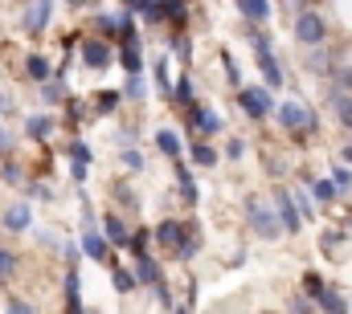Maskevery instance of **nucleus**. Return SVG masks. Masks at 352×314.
<instances>
[{
	"label": "nucleus",
	"instance_id": "obj_1",
	"mask_svg": "<svg viewBox=\"0 0 352 314\" xmlns=\"http://www.w3.org/2000/svg\"><path fill=\"white\" fill-rule=\"evenodd\" d=\"M274 123H278L283 131H291V135H316V131H320L316 110H311V106H303V102H278Z\"/></svg>",
	"mask_w": 352,
	"mask_h": 314
},
{
	"label": "nucleus",
	"instance_id": "obj_2",
	"mask_svg": "<svg viewBox=\"0 0 352 314\" xmlns=\"http://www.w3.org/2000/svg\"><path fill=\"white\" fill-rule=\"evenodd\" d=\"M246 221H250V229L263 237V241H274V237L283 233V221H278L274 204L263 200V196H246Z\"/></svg>",
	"mask_w": 352,
	"mask_h": 314
},
{
	"label": "nucleus",
	"instance_id": "obj_3",
	"mask_svg": "<svg viewBox=\"0 0 352 314\" xmlns=\"http://www.w3.org/2000/svg\"><path fill=\"white\" fill-rule=\"evenodd\" d=\"M324 37H328L324 16H320V12H311V8H303V12L295 16V41H299V45H307V49H320V45H324Z\"/></svg>",
	"mask_w": 352,
	"mask_h": 314
},
{
	"label": "nucleus",
	"instance_id": "obj_4",
	"mask_svg": "<svg viewBox=\"0 0 352 314\" xmlns=\"http://www.w3.org/2000/svg\"><path fill=\"white\" fill-rule=\"evenodd\" d=\"M238 106H242L250 119H266V114L278 110L274 98H270V90H263V86H242V90H238Z\"/></svg>",
	"mask_w": 352,
	"mask_h": 314
},
{
	"label": "nucleus",
	"instance_id": "obj_5",
	"mask_svg": "<svg viewBox=\"0 0 352 314\" xmlns=\"http://www.w3.org/2000/svg\"><path fill=\"white\" fill-rule=\"evenodd\" d=\"M192 237H197V225H188V221H164V225L156 229V241H160L168 253H180Z\"/></svg>",
	"mask_w": 352,
	"mask_h": 314
},
{
	"label": "nucleus",
	"instance_id": "obj_6",
	"mask_svg": "<svg viewBox=\"0 0 352 314\" xmlns=\"http://www.w3.org/2000/svg\"><path fill=\"white\" fill-rule=\"evenodd\" d=\"M270 204H274V213H278V221H283V233H299V229H303V217H299L295 196H291L287 188H278V192L270 196Z\"/></svg>",
	"mask_w": 352,
	"mask_h": 314
},
{
	"label": "nucleus",
	"instance_id": "obj_7",
	"mask_svg": "<svg viewBox=\"0 0 352 314\" xmlns=\"http://www.w3.org/2000/svg\"><path fill=\"white\" fill-rule=\"evenodd\" d=\"M78 58L87 62V70H107V66H111V45L98 41V37H87V41L78 45Z\"/></svg>",
	"mask_w": 352,
	"mask_h": 314
},
{
	"label": "nucleus",
	"instance_id": "obj_8",
	"mask_svg": "<svg viewBox=\"0 0 352 314\" xmlns=\"http://www.w3.org/2000/svg\"><path fill=\"white\" fill-rule=\"evenodd\" d=\"M54 21V0H29V12H25V29L37 37L45 33V25Z\"/></svg>",
	"mask_w": 352,
	"mask_h": 314
},
{
	"label": "nucleus",
	"instance_id": "obj_9",
	"mask_svg": "<svg viewBox=\"0 0 352 314\" xmlns=\"http://www.w3.org/2000/svg\"><path fill=\"white\" fill-rule=\"evenodd\" d=\"M102 237H107L115 249H131V229H127L115 213H107V217H102Z\"/></svg>",
	"mask_w": 352,
	"mask_h": 314
},
{
	"label": "nucleus",
	"instance_id": "obj_10",
	"mask_svg": "<svg viewBox=\"0 0 352 314\" xmlns=\"http://www.w3.org/2000/svg\"><path fill=\"white\" fill-rule=\"evenodd\" d=\"M188 127L201 131V135H217V131H221V114H213V110H205V106H192V110H188Z\"/></svg>",
	"mask_w": 352,
	"mask_h": 314
},
{
	"label": "nucleus",
	"instance_id": "obj_11",
	"mask_svg": "<svg viewBox=\"0 0 352 314\" xmlns=\"http://www.w3.org/2000/svg\"><path fill=\"white\" fill-rule=\"evenodd\" d=\"M135 278H140V286H152V290H160L164 286V274H160V265L144 253V257H135Z\"/></svg>",
	"mask_w": 352,
	"mask_h": 314
},
{
	"label": "nucleus",
	"instance_id": "obj_12",
	"mask_svg": "<svg viewBox=\"0 0 352 314\" xmlns=\"http://www.w3.org/2000/svg\"><path fill=\"white\" fill-rule=\"evenodd\" d=\"M82 253L94 257V261H107V265L115 269V257L107 253V237H102V233H82Z\"/></svg>",
	"mask_w": 352,
	"mask_h": 314
},
{
	"label": "nucleus",
	"instance_id": "obj_13",
	"mask_svg": "<svg viewBox=\"0 0 352 314\" xmlns=\"http://www.w3.org/2000/svg\"><path fill=\"white\" fill-rule=\"evenodd\" d=\"M29 221H33L29 204H12V208L4 213V229H8V233H25V229H29Z\"/></svg>",
	"mask_w": 352,
	"mask_h": 314
},
{
	"label": "nucleus",
	"instance_id": "obj_14",
	"mask_svg": "<svg viewBox=\"0 0 352 314\" xmlns=\"http://www.w3.org/2000/svg\"><path fill=\"white\" fill-rule=\"evenodd\" d=\"M156 147H160L164 156L173 159V163H180V152H184V143H180V135H176V131H168V127H164V131H156Z\"/></svg>",
	"mask_w": 352,
	"mask_h": 314
},
{
	"label": "nucleus",
	"instance_id": "obj_15",
	"mask_svg": "<svg viewBox=\"0 0 352 314\" xmlns=\"http://www.w3.org/2000/svg\"><path fill=\"white\" fill-rule=\"evenodd\" d=\"M328 102H332V114H336V119H340V123L352 131V94H344V90H332V98H328Z\"/></svg>",
	"mask_w": 352,
	"mask_h": 314
},
{
	"label": "nucleus",
	"instance_id": "obj_16",
	"mask_svg": "<svg viewBox=\"0 0 352 314\" xmlns=\"http://www.w3.org/2000/svg\"><path fill=\"white\" fill-rule=\"evenodd\" d=\"M258 70H263V78H266V86H283V66H278V58L274 53H258Z\"/></svg>",
	"mask_w": 352,
	"mask_h": 314
},
{
	"label": "nucleus",
	"instance_id": "obj_17",
	"mask_svg": "<svg viewBox=\"0 0 352 314\" xmlns=\"http://www.w3.org/2000/svg\"><path fill=\"white\" fill-rule=\"evenodd\" d=\"M25 74H29L33 82H41V86H45V82H54V66H50L41 53H33V58L25 62Z\"/></svg>",
	"mask_w": 352,
	"mask_h": 314
},
{
	"label": "nucleus",
	"instance_id": "obj_18",
	"mask_svg": "<svg viewBox=\"0 0 352 314\" xmlns=\"http://www.w3.org/2000/svg\"><path fill=\"white\" fill-rule=\"evenodd\" d=\"M119 66L127 70V78H140V70H144V58H140V45H123V49H119Z\"/></svg>",
	"mask_w": 352,
	"mask_h": 314
},
{
	"label": "nucleus",
	"instance_id": "obj_19",
	"mask_svg": "<svg viewBox=\"0 0 352 314\" xmlns=\"http://www.w3.org/2000/svg\"><path fill=\"white\" fill-rule=\"evenodd\" d=\"M173 167H176V180H180V200H184V204H197L201 192H197V184H192V176H188V167H184V163H173Z\"/></svg>",
	"mask_w": 352,
	"mask_h": 314
},
{
	"label": "nucleus",
	"instance_id": "obj_20",
	"mask_svg": "<svg viewBox=\"0 0 352 314\" xmlns=\"http://www.w3.org/2000/svg\"><path fill=\"white\" fill-rule=\"evenodd\" d=\"M238 8H242V16H246L250 25H263L266 16H270V4H266V0H238Z\"/></svg>",
	"mask_w": 352,
	"mask_h": 314
},
{
	"label": "nucleus",
	"instance_id": "obj_21",
	"mask_svg": "<svg viewBox=\"0 0 352 314\" xmlns=\"http://www.w3.org/2000/svg\"><path fill=\"white\" fill-rule=\"evenodd\" d=\"M25 131H29V139H50V135H54V119H50V114H33V119L25 123Z\"/></svg>",
	"mask_w": 352,
	"mask_h": 314
},
{
	"label": "nucleus",
	"instance_id": "obj_22",
	"mask_svg": "<svg viewBox=\"0 0 352 314\" xmlns=\"http://www.w3.org/2000/svg\"><path fill=\"white\" fill-rule=\"evenodd\" d=\"M316 306H324V314H349V302H344V298H340L332 286H328V290L316 298Z\"/></svg>",
	"mask_w": 352,
	"mask_h": 314
},
{
	"label": "nucleus",
	"instance_id": "obj_23",
	"mask_svg": "<svg viewBox=\"0 0 352 314\" xmlns=\"http://www.w3.org/2000/svg\"><path fill=\"white\" fill-rule=\"evenodd\" d=\"M123 102V90H98L94 94V114H107V110H115Z\"/></svg>",
	"mask_w": 352,
	"mask_h": 314
},
{
	"label": "nucleus",
	"instance_id": "obj_24",
	"mask_svg": "<svg viewBox=\"0 0 352 314\" xmlns=\"http://www.w3.org/2000/svg\"><path fill=\"white\" fill-rule=\"evenodd\" d=\"M311 196H316L320 204H336V200H340V188H336L332 180H316V184H311Z\"/></svg>",
	"mask_w": 352,
	"mask_h": 314
},
{
	"label": "nucleus",
	"instance_id": "obj_25",
	"mask_svg": "<svg viewBox=\"0 0 352 314\" xmlns=\"http://www.w3.org/2000/svg\"><path fill=\"white\" fill-rule=\"evenodd\" d=\"M173 102H180L184 110H192V106H197V98H192V78H188V74H184V78L176 82V94H173Z\"/></svg>",
	"mask_w": 352,
	"mask_h": 314
},
{
	"label": "nucleus",
	"instance_id": "obj_26",
	"mask_svg": "<svg viewBox=\"0 0 352 314\" xmlns=\"http://www.w3.org/2000/svg\"><path fill=\"white\" fill-rule=\"evenodd\" d=\"M295 196V208H299V217L303 221H316V200L307 196V188H299V192H291Z\"/></svg>",
	"mask_w": 352,
	"mask_h": 314
},
{
	"label": "nucleus",
	"instance_id": "obj_27",
	"mask_svg": "<svg viewBox=\"0 0 352 314\" xmlns=\"http://www.w3.org/2000/svg\"><path fill=\"white\" fill-rule=\"evenodd\" d=\"M111 278H115V290H119V294H131V290H135V282H140L135 274H127V269H119V265L111 269Z\"/></svg>",
	"mask_w": 352,
	"mask_h": 314
},
{
	"label": "nucleus",
	"instance_id": "obj_28",
	"mask_svg": "<svg viewBox=\"0 0 352 314\" xmlns=\"http://www.w3.org/2000/svg\"><path fill=\"white\" fill-rule=\"evenodd\" d=\"M192 163H201V167H213V163H217V152H213L209 143H192Z\"/></svg>",
	"mask_w": 352,
	"mask_h": 314
},
{
	"label": "nucleus",
	"instance_id": "obj_29",
	"mask_svg": "<svg viewBox=\"0 0 352 314\" xmlns=\"http://www.w3.org/2000/svg\"><path fill=\"white\" fill-rule=\"evenodd\" d=\"M303 290H307V294H311V302H316V298L328 290V282H324L320 274H303Z\"/></svg>",
	"mask_w": 352,
	"mask_h": 314
},
{
	"label": "nucleus",
	"instance_id": "obj_30",
	"mask_svg": "<svg viewBox=\"0 0 352 314\" xmlns=\"http://www.w3.org/2000/svg\"><path fill=\"white\" fill-rule=\"evenodd\" d=\"M41 102H50V106H58V102H62V78H54V82H45V86H41Z\"/></svg>",
	"mask_w": 352,
	"mask_h": 314
},
{
	"label": "nucleus",
	"instance_id": "obj_31",
	"mask_svg": "<svg viewBox=\"0 0 352 314\" xmlns=\"http://www.w3.org/2000/svg\"><path fill=\"white\" fill-rule=\"evenodd\" d=\"M144 94H148L144 78H127V86H123V98H131V102H144Z\"/></svg>",
	"mask_w": 352,
	"mask_h": 314
},
{
	"label": "nucleus",
	"instance_id": "obj_32",
	"mask_svg": "<svg viewBox=\"0 0 352 314\" xmlns=\"http://www.w3.org/2000/svg\"><path fill=\"white\" fill-rule=\"evenodd\" d=\"M332 184H336L344 196H352V171H349V167H340V163H336V171H332Z\"/></svg>",
	"mask_w": 352,
	"mask_h": 314
},
{
	"label": "nucleus",
	"instance_id": "obj_33",
	"mask_svg": "<svg viewBox=\"0 0 352 314\" xmlns=\"http://www.w3.org/2000/svg\"><path fill=\"white\" fill-rule=\"evenodd\" d=\"M16 261H21L16 253H8V249H0V282H8V278H12V269H16Z\"/></svg>",
	"mask_w": 352,
	"mask_h": 314
},
{
	"label": "nucleus",
	"instance_id": "obj_34",
	"mask_svg": "<svg viewBox=\"0 0 352 314\" xmlns=\"http://www.w3.org/2000/svg\"><path fill=\"white\" fill-rule=\"evenodd\" d=\"M168 45L180 53V62H188V58H192V45H188V37H184V33H173V37H168Z\"/></svg>",
	"mask_w": 352,
	"mask_h": 314
},
{
	"label": "nucleus",
	"instance_id": "obj_35",
	"mask_svg": "<svg viewBox=\"0 0 352 314\" xmlns=\"http://www.w3.org/2000/svg\"><path fill=\"white\" fill-rule=\"evenodd\" d=\"M152 70H156V86H160V94H176L173 82H168V62H156Z\"/></svg>",
	"mask_w": 352,
	"mask_h": 314
},
{
	"label": "nucleus",
	"instance_id": "obj_36",
	"mask_svg": "<svg viewBox=\"0 0 352 314\" xmlns=\"http://www.w3.org/2000/svg\"><path fill=\"white\" fill-rule=\"evenodd\" d=\"M332 78H336V90L352 94V66H336V70H332Z\"/></svg>",
	"mask_w": 352,
	"mask_h": 314
},
{
	"label": "nucleus",
	"instance_id": "obj_37",
	"mask_svg": "<svg viewBox=\"0 0 352 314\" xmlns=\"http://www.w3.org/2000/svg\"><path fill=\"white\" fill-rule=\"evenodd\" d=\"M307 70H311V74H324V70H328V53H324V45H320V49H311Z\"/></svg>",
	"mask_w": 352,
	"mask_h": 314
},
{
	"label": "nucleus",
	"instance_id": "obj_38",
	"mask_svg": "<svg viewBox=\"0 0 352 314\" xmlns=\"http://www.w3.org/2000/svg\"><path fill=\"white\" fill-rule=\"evenodd\" d=\"M221 62H226V74H230V82L242 90V74H238V62H234V53H230V49H221Z\"/></svg>",
	"mask_w": 352,
	"mask_h": 314
},
{
	"label": "nucleus",
	"instance_id": "obj_39",
	"mask_svg": "<svg viewBox=\"0 0 352 314\" xmlns=\"http://www.w3.org/2000/svg\"><path fill=\"white\" fill-rule=\"evenodd\" d=\"M70 159H74V163H82V167L90 163V147L82 143V139H74V143H70Z\"/></svg>",
	"mask_w": 352,
	"mask_h": 314
},
{
	"label": "nucleus",
	"instance_id": "obj_40",
	"mask_svg": "<svg viewBox=\"0 0 352 314\" xmlns=\"http://www.w3.org/2000/svg\"><path fill=\"white\" fill-rule=\"evenodd\" d=\"M148 241H152V233H144V229H140V233H131V249H135V257H144V253H148Z\"/></svg>",
	"mask_w": 352,
	"mask_h": 314
},
{
	"label": "nucleus",
	"instance_id": "obj_41",
	"mask_svg": "<svg viewBox=\"0 0 352 314\" xmlns=\"http://www.w3.org/2000/svg\"><path fill=\"white\" fill-rule=\"evenodd\" d=\"M184 8H188L184 0H164V16H168V21H180V16H184Z\"/></svg>",
	"mask_w": 352,
	"mask_h": 314
},
{
	"label": "nucleus",
	"instance_id": "obj_42",
	"mask_svg": "<svg viewBox=\"0 0 352 314\" xmlns=\"http://www.w3.org/2000/svg\"><path fill=\"white\" fill-rule=\"evenodd\" d=\"M115 200H119L123 208H131V204H135V192H131L127 184H115Z\"/></svg>",
	"mask_w": 352,
	"mask_h": 314
},
{
	"label": "nucleus",
	"instance_id": "obj_43",
	"mask_svg": "<svg viewBox=\"0 0 352 314\" xmlns=\"http://www.w3.org/2000/svg\"><path fill=\"white\" fill-rule=\"evenodd\" d=\"M4 314H37V311H33L29 302H21V298H8V302H4Z\"/></svg>",
	"mask_w": 352,
	"mask_h": 314
},
{
	"label": "nucleus",
	"instance_id": "obj_44",
	"mask_svg": "<svg viewBox=\"0 0 352 314\" xmlns=\"http://www.w3.org/2000/svg\"><path fill=\"white\" fill-rule=\"evenodd\" d=\"M123 163H127V171H144V167H148L140 152H123Z\"/></svg>",
	"mask_w": 352,
	"mask_h": 314
},
{
	"label": "nucleus",
	"instance_id": "obj_45",
	"mask_svg": "<svg viewBox=\"0 0 352 314\" xmlns=\"http://www.w3.org/2000/svg\"><path fill=\"white\" fill-rule=\"evenodd\" d=\"M0 180H4V184H21V167H16V163H4V167H0Z\"/></svg>",
	"mask_w": 352,
	"mask_h": 314
},
{
	"label": "nucleus",
	"instance_id": "obj_46",
	"mask_svg": "<svg viewBox=\"0 0 352 314\" xmlns=\"http://www.w3.org/2000/svg\"><path fill=\"white\" fill-rule=\"evenodd\" d=\"M266 171H270V176H287V159L270 156V159H266Z\"/></svg>",
	"mask_w": 352,
	"mask_h": 314
},
{
	"label": "nucleus",
	"instance_id": "obj_47",
	"mask_svg": "<svg viewBox=\"0 0 352 314\" xmlns=\"http://www.w3.org/2000/svg\"><path fill=\"white\" fill-rule=\"evenodd\" d=\"M246 156V143H242V139H230V143H226V159H242Z\"/></svg>",
	"mask_w": 352,
	"mask_h": 314
},
{
	"label": "nucleus",
	"instance_id": "obj_48",
	"mask_svg": "<svg viewBox=\"0 0 352 314\" xmlns=\"http://www.w3.org/2000/svg\"><path fill=\"white\" fill-rule=\"evenodd\" d=\"M291 314H311V302H307L303 294H295V298H291Z\"/></svg>",
	"mask_w": 352,
	"mask_h": 314
},
{
	"label": "nucleus",
	"instance_id": "obj_49",
	"mask_svg": "<svg viewBox=\"0 0 352 314\" xmlns=\"http://www.w3.org/2000/svg\"><path fill=\"white\" fill-rule=\"evenodd\" d=\"M29 196H33V200H50V188H45V184H29Z\"/></svg>",
	"mask_w": 352,
	"mask_h": 314
},
{
	"label": "nucleus",
	"instance_id": "obj_50",
	"mask_svg": "<svg viewBox=\"0 0 352 314\" xmlns=\"http://www.w3.org/2000/svg\"><path fill=\"white\" fill-rule=\"evenodd\" d=\"M119 143H123V147L131 152V143H135V131H131V127H127V131H119Z\"/></svg>",
	"mask_w": 352,
	"mask_h": 314
},
{
	"label": "nucleus",
	"instance_id": "obj_51",
	"mask_svg": "<svg viewBox=\"0 0 352 314\" xmlns=\"http://www.w3.org/2000/svg\"><path fill=\"white\" fill-rule=\"evenodd\" d=\"M70 176H74V180L82 184V180H87V167H82V163H70Z\"/></svg>",
	"mask_w": 352,
	"mask_h": 314
},
{
	"label": "nucleus",
	"instance_id": "obj_52",
	"mask_svg": "<svg viewBox=\"0 0 352 314\" xmlns=\"http://www.w3.org/2000/svg\"><path fill=\"white\" fill-rule=\"evenodd\" d=\"M127 4V12H144V0H123Z\"/></svg>",
	"mask_w": 352,
	"mask_h": 314
},
{
	"label": "nucleus",
	"instance_id": "obj_53",
	"mask_svg": "<svg viewBox=\"0 0 352 314\" xmlns=\"http://www.w3.org/2000/svg\"><path fill=\"white\" fill-rule=\"evenodd\" d=\"M283 4H287V8H295V16H299V12H303V4H307V0H283Z\"/></svg>",
	"mask_w": 352,
	"mask_h": 314
},
{
	"label": "nucleus",
	"instance_id": "obj_54",
	"mask_svg": "<svg viewBox=\"0 0 352 314\" xmlns=\"http://www.w3.org/2000/svg\"><path fill=\"white\" fill-rule=\"evenodd\" d=\"M0 152H8V135L4 131H0Z\"/></svg>",
	"mask_w": 352,
	"mask_h": 314
},
{
	"label": "nucleus",
	"instance_id": "obj_55",
	"mask_svg": "<svg viewBox=\"0 0 352 314\" xmlns=\"http://www.w3.org/2000/svg\"><path fill=\"white\" fill-rule=\"evenodd\" d=\"M4 110H8V98H4V94H0V114H4Z\"/></svg>",
	"mask_w": 352,
	"mask_h": 314
},
{
	"label": "nucleus",
	"instance_id": "obj_56",
	"mask_svg": "<svg viewBox=\"0 0 352 314\" xmlns=\"http://www.w3.org/2000/svg\"><path fill=\"white\" fill-rule=\"evenodd\" d=\"M344 163H352V143H349V147H344Z\"/></svg>",
	"mask_w": 352,
	"mask_h": 314
},
{
	"label": "nucleus",
	"instance_id": "obj_57",
	"mask_svg": "<svg viewBox=\"0 0 352 314\" xmlns=\"http://www.w3.org/2000/svg\"><path fill=\"white\" fill-rule=\"evenodd\" d=\"M66 4H74V8H78V4H87V0H66Z\"/></svg>",
	"mask_w": 352,
	"mask_h": 314
},
{
	"label": "nucleus",
	"instance_id": "obj_58",
	"mask_svg": "<svg viewBox=\"0 0 352 314\" xmlns=\"http://www.w3.org/2000/svg\"><path fill=\"white\" fill-rule=\"evenodd\" d=\"M173 314H188V311H180V306H176V311H173Z\"/></svg>",
	"mask_w": 352,
	"mask_h": 314
},
{
	"label": "nucleus",
	"instance_id": "obj_59",
	"mask_svg": "<svg viewBox=\"0 0 352 314\" xmlns=\"http://www.w3.org/2000/svg\"><path fill=\"white\" fill-rule=\"evenodd\" d=\"M349 229H352V217H349Z\"/></svg>",
	"mask_w": 352,
	"mask_h": 314
}]
</instances>
